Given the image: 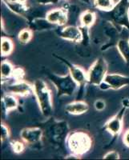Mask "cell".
<instances>
[{
	"label": "cell",
	"mask_w": 129,
	"mask_h": 160,
	"mask_svg": "<svg viewBox=\"0 0 129 160\" xmlns=\"http://www.w3.org/2000/svg\"><path fill=\"white\" fill-rule=\"evenodd\" d=\"M47 119L40 126L44 130V139L46 138L47 142L55 148L64 150L67 138L70 133L68 123L65 120L58 121L51 117Z\"/></svg>",
	"instance_id": "obj_1"
},
{
	"label": "cell",
	"mask_w": 129,
	"mask_h": 160,
	"mask_svg": "<svg viewBox=\"0 0 129 160\" xmlns=\"http://www.w3.org/2000/svg\"><path fill=\"white\" fill-rule=\"evenodd\" d=\"M66 144L71 154L81 158L83 155L91 151L94 140L92 135L87 131L74 130L68 134Z\"/></svg>",
	"instance_id": "obj_2"
},
{
	"label": "cell",
	"mask_w": 129,
	"mask_h": 160,
	"mask_svg": "<svg viewBox=\"0 0 129 160\" xmlns=\"http://www.w3.org/2000/svg\"><path fill=\"white\" fill-rule=\"evenodd\" d=\"M33 94L39 104L40 112L46 118L51 117L53 113V99L51 91L42 79H35L33 83Z\"/></svg>",
	"instance_id": "obj_3"
},
{
	"label": "cell",
	"mask_w": 129,
	"mask_h": 160,
	"mask_svg": "<svg viewBox=\"0 0 129 160\" xmlns=\"http://www.w3.org/2000/svg\"><path fill=\"white\" fill-rule=\"evenodd\" d=\"M109 22L120 31H129V0H120L109 11H104Z\"/></svg>",
	"instance_id": "obj_4"
},
{
	"label": "cell",
	"mask_w": 129,
	"mask_h": 160,
	"mask_svg": "<svg viewBox=\"0 0 129 160\" xmlns=\"http://www.w3.org/2000/svg\"><path fill=\"white\" fill-rule=\"evenodd\" d=\"M47 78L54 84L57 91V98L62 96H72L75 94L78 84L75 82L70 73L65 75H57L53 73H47Z\"/></svg>",
	"instance_id": "obj_5"
},
{
	"label": "cell",
	"mask_w": 129,
	"mask_h": 160,
	"mask_svg": "<svg viewBox=\"0 0 129 160\" xmlns=\"http://www.w3.org/2000/svg\"><path fill=\"white\" fill-rule=\"evenodd\" d=\"M53 55L65 64V66L67 68L68 71H69L70 75H71L72 78L75 80V82L78 84L80 88H79L78 97H77L76 99H80V97H82L83 93H84V87L88 82L87 72L81 67H79V66L75 65V64L71 63L66 58H62L61 56H59L56 54H54Z\"/></svg>",
	"instance_id": "obj_6"
},
{
	"label": "cell",
	"mask_w": 129,
	"mask_h": 160,
	"mask_svg": "<svg viewBox=\"0 0 129 160\" xmlns=\"http://www.w3.org/2000/svg\"><path fill=\"white\" fill-rule=\"evenodd\" d=\"M108 65L103 57L97 58L87 71L88 83L94 86H100L104 82V78L107 74Z\"/></svg>",
	"instance_id": "obj_7"
},
{
	"label": "cell",
	"mask_w": 129,
	"mask_h": 160,
	"mask_svg": "<svg viewBox=\"0 0 129 160\" xmlns=\"http://www.w3.org/2000/svg\"><path fill=\"white\" fill-rule=\"evenodd\" d=\"M128 108L122 105V108L117 114L110 118L104 124V129L107 131L114 138L119 137L124 129V117L126 111Z\"/></svg>",
	"instance_id": "obj_8"
},
{
	"label": "cell",
	"mask_w": 129,
	"mask_h": 160,
	"mask_svg": "<svg viewBox=\"0 0 129 160\" xmlns=\"http://www.w3.org/2000/svg\"><path fill=\"white\" fill-rule=\"evenodd\" d=\"M44 133L41 127L26 128L20 131V138L27 145L35 147L42 144Z\"/></svg>",
	"instance_id": "obj_9"
},
{
	"label": "cell",
	"mask_w": 129,
	"mask_h": 160,
	"mask_svg": "<svg viewBox=\"0 0 129 160\" xmlns=\"http://www.w3.org/2000/svg\"><path fill=\"white\" fill-rule=\"evenodd\" d=\"M8 93H11L20 97H28L33 94V84L28 82L24 79L17 80L14 82L8 83L5 87Z\"/></svg>",
	"instance_id": "obj_10"
},
{
	"label": "cell",
	"mask_w": 129,
	"mask_h": 160,
	"mask_svg": "<svg viewBox=\"0 0 129 160\" xmlns=\"http://www.w3.org/2000/svg\"><path fill=\"white\" fill-rule=\"evenodd\" d=\"M56 30L57 34L63 39L80 43L83 40V32L80 26H64Z\"/></svg>",
	"instance_id": "obj_11"
},
{
	"label": "cell",
	"mask_w": 129,
	"mask_h": 160,
	"mask_svg": "<svg viewBox=\"0 0 129 160\" xmlns=\"http://www.w3.org/2000/svg\"><path fill=\"white\" fill-rule=\"evenodd\" d=\"M45 18L51 24L59 27H64L68 21V9L64 8H55L47 11Z\"/></svg>",
	"instance_id": "obj_12"
},
{
	"label": "cell",
	"mask_w": 129,
	"mask_h": 160,
	"mask_svg": "<svg viewBox=\"0 0 129 160\" xmlns=\"http://www.w3.org/2000/svg\"><path fill=\"white\" fill-rule=\"evenodd\" d=\"M104 82H105L107 85V89L117 91L129 85V76L116 73L107 74L104 78Z\"/></svg>",
	"instance_id": "obj_13"
},
{
	"label": "cell",
	"mask_w": 129,
	"mask_h": 160,
	"mask_svg": "<svg viewBox=\"0 0 129 160\" xmlns=\"http://www.w3.org/2000/svg\"><path fill=\"white\" fill-rule=\"evenodd\" d=\"M89 110V106L85 101L76 99L75 101L67 104L65 107V111L70 115H80L87 112Z\"/></svg>",
	"instance_id": "obj_14"
},
{
	"label": "cell",
	"mask_w": 129,
	"mask_h": 160,
	"mask_svg": "<svg viewBox=\"0 0 129 160\" xmlns=\"http://www.w3.org/2000/svg\"><path fill=\"white\" fill-rule=\"evenodd\" d=\"M116 48L124 62L129 67V37L127 35L120 36L117 39Z\"/></svg>",
	"instance_id": "obj_15"
},
{
	"label": "cell",
	"mask_w": 129,
	"mask_h": 160,
	"mask_svg": "<svg viewBox=\"0 0 129 160\" xmlns=\"http://www.w3.org/2000/svg\"><path fill=\"white\" fill-rule=\"evenodd\" d=\"M3 109L4 113L8 114L13 110H15L18 108V100L15 95L11 93H5L2 97Z\"/></svg>",
	"instance_id": "obj_16"
},
{
	"label": "cell",
	"mask_w": 129,
	"mask_h": 160,
	"mask_svg": "<svg viewBox=\"0 0 129 160\" xmlns=\"http://www.w3.org/2000/svg\"><path fill=\"white\" fill-rule=\"evenodd\" d=\"M96 21V15L92 11L87 10L83 12L80 16V26L84 28H91Z\"/></svg>",
	"instance_id": "obj_17"
},
{
	"label": "cell",
	"mask_w": 129,
	"mask_h": 160,
	"mask_svg": "<svg viewBox=\"0 0 129 160\" xmlns=\"http://www.w3.org/2000/svg\"><path fill=\"white\" fill-rule=\"evenodd\" d=\"M15 67L10 62L9 60H3L1 62V79L3 82H7L8 79L11 78Z\"/></svg>",
	"instance_id": "obj_18"
},
{
	"label": "cell",
	"mask_w": 129,
	"mask_h": 160,
	"mask_svg": "<svg viewBox=\"0 0 129 160\" xmlns=\"http://www.w3.org/2000/svg\"><path fill=\"white\" fill-rule=\"evenodd\" d=\"M15 48V44L12 40L7 36L1 38V55L2 56H8L13 52Z\"/></svg>",
	"instance_id": "obj_19"
},
{
	"label": "cell",
	"mask_w": 129,
	"mask_h": 160,
	"mask_svg": "<svg viewBox=\"0 0 129 160\" xmlns=\"http://www.w3.org/2000/svg\"><path fill=\"white\" fill-rule=\"evenodd\" d=\"M33 30L30 28H23L18 32V42L23 45L28 44L31 42V40L33 38Z\"/></svg>",
	"instance_id": "obj_20"
},
{
	"label": "cell",
	"mask_w": 129,
	"mask_h": 160,
	"mask_svg": "<svg viewBox=\"0 0 129 160\" xmlns=\"http://www.w3.org/2000/svg\"><path fill=\"white\" fill-rule=\"evenodd\" d=\"M95 8L103 11H109L114 8L115 3L113 0H94Z\"/></svg>",
	"instance_id": "obj_21"
},
{
	"label": "cell",
	"mask_w": 129,
	"mask_h": 160,
	"mask_svg": "<svg viewBox=\"0 0 129 160\" xmlns=\"http://www.w3.org/2000/svg\"><path fill=\"white\" fill-rule=\"evenodd\" d=\"M26 145L27 144L22 139H13L10 142V147H11V150L13 151V152L17 155L22 154L23 152L26 148Z\"/></svg>",
	"instance_id": "obj_22"
},
{
	"label": "cell",
	"mask_w": 129,
	"mask_h": 160,
	"mask_svg": "<svg viewBox=\"0 0 129 160\" xmlns=\"http://www.w3.org/2000/svg\"><path fill=\"white\" fill-rule=\"evenodd\" d=\"M11 136V131L8 124L4 122H1V142L3 143Z\"/></svg>",
	"instance_id": "obj_23"
},
{
	"label": "cell",
	"mask_w": 129,
	"mask_h": 160,
	"mask_svg": "<svg viewBox=\"0 0 129 160\" xmlns=\"http://www.w3.org/2000/svg\"><path fill=\"white\" fill-rule=\"evenodd\" d=\"M24 76H25V71L23 68H15L13 72L12 78L15 79V81L17 80H23L24 79Z\"/></svg>",
	"instance_id": "obj_24"
},
{
	"label": "cell",
	"mask_w": 129,
	"mask_h": 160,
	"mask_svg": "<svg viewBox=\"0 0 129 160\" xmlns=\"http://www.w3.org/2000/svg\"><path fill=\"white\" fill-rule=\"evenodd\" d=\"M104 159H120V155L116 151H110L103 157Z\"/></svg>",
	"instance_id": "obj_25"
},
{
	"label": "cell",
	"mask_w": 129,
	"mask_h": 160,
	"mask_svg": "<svg viewBox=\"0 0 129 160\" xmlns=\"http://www.w3.org/2000/svg\"><path fill=\"white\" fill-rule=\"evenodd\" d=\"M94 107L95 110L98 111H104L106 108V102L105 101L102 99H97L94 103Z\"/></svg>",
	"instance_id": "obj_26"
},
{
	"label": "cell",
	"mask_w": 129,
	"mask_h": 160,
	"mask_svg": "<svg viewBox=\"0 0 129 160\" xmlns=\"http://www.w3.org/2000/svg\"><path fill=\"white\" fill-rule=\"evenodd\" d=\"M37 3L40 5H49V4H57L59 0H35Z\"/></svg>",
	"instance_id": "obj_27"
},
{
	"label": "cell",
	"mask_w": 129,
	"mask_h": 160,
	"mask_svg": "<svg viewBox=\"0 0 129 160\" xmlns=\"http://www.w3.org/2000/svg\"><path fill=\"white\" fill-rule=\"evenodd\" d=\"M122 140H123V142H124V145L127 148H129V129L126 130L124 132V135L122 137Z\"/></svg>",
	"instance_id": "obj_28"
},
{
	"label": "cell",
	"mask_w": 129,
	"mask_h": 160,
	"mask_svg": "<svg viewBox=\"0 0 129 160\" xmlns=\"http://www.w3.org/2000/svg\"><path fill=\"white\" fill-rule=\"evenodd\" d=\"M7 2H19V0H7Z\"/></svg>",
	"instance_id": "obj_29"
},
{
	"label": "cell",
	"mask_w": 129,
	"mask_h": 160,
	"mask_svg": "<svg viewBox=\"0 0 129 160\" xmlns=\"http://www.w3.org/2000/svg\"><path fill=\"white\" fill-rule=\"evenodd\" d=\"M83 2H86L87 4H90V2H91V0H82Z\"/></svg>",
	"instance_id": "obj_30"
},
{
	"label": "cell",
	"mask_w": 129,
	"mask_h": 160,
	"mask_svg": "<svg viewBox=\"0 0 129 160\" xmlns=\"http://www.w3.org/2000/svg\"><path fill=\"white\" fill-rule=\"evenodd\" d=\"M27 1H28V0H19V2H26Z\"/></svg>",
	"instance_id": "obj_31"
}]
</instances>
